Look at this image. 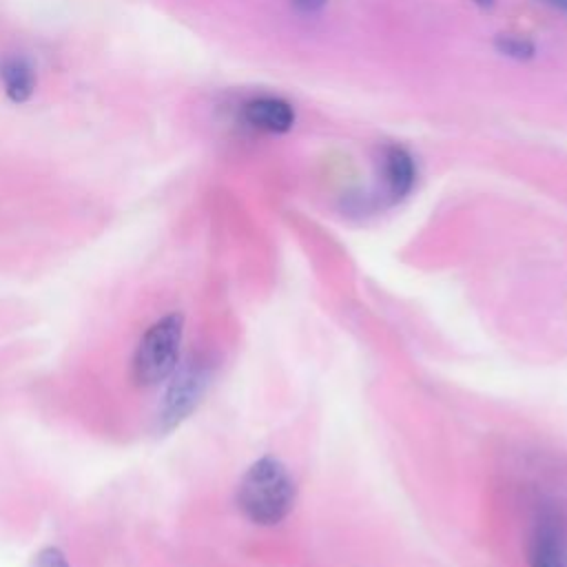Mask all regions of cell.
Here are the masks:
<instances>
[{
  "label": "cell",
  "instance_id": "9c48e42d",
  "mask_svg": "<svg viewBox=\"0 0 567 567\" xmlns=\"http://www.w3.org/2000/svg\"><path fill=\"white\" fill-rule=\"evenodd\" d=\"M33 567H71V565L62 549L44 547L33 556Z\"/></svg>",
  "mask_w": 567,
  "mask_h": 567
},
{
  "label": "cell",
  "instance_id": "6da1fadb",
  "mask_svg": "<svg viewBox=\"0 0 567 567\" xmlns=\"http://www.w3.org/2000/svg\"><path fill=\"white\" fill-rule=\"evenodd\" d=\"M297 485L277 456L257 458L239 478L235 503L246 520L259 527L279 525L295 507Z\"/></svg>",
  "mask_w": 567,
  "mask_h": 567
},
{
  "label": "cell",
  "instance_id": "277c9868",
  "mask_svg": "<svg viewBox=\"0 0 567 567\" xmlns=\"http://www.w3.org/2000/svg\"><path fill=\"white\" fill-rule=\"evenodd\" d=\"M529 567H567V509L543 503L532 520L527 538Z\"/></svg>",
  "mask_w": 567,
  "mask_h": 567
},
{
  "label": "cell",
  "instance_id": "3957f363",
  "mask_svg": "<svg viewBox=\"0 0 567 567\" xmlns=\"http://www.w3.org/2000/svg\"><path fill=\"white\" fill-rule=\"evenodd\" d=\"M208 383L210 368L206 361L188 359L186 363H179L177 370L168 377V385L157 410V427L162 432H171L184 423L202 403Z\"/></svg>",
  "mask_w": 567,
  "mask_h": 567
},
{
  "label": "cell",
  "instance_id": "ba28073f",
  "mask_svg": "<svg viewBox=\"0 0 567 567\" xmlns=\"http://www.w3.org/2000/svg\"><path fill=\"white\" fill-rule=\"evenodd\" d=\"M494 49L505 55L512 58L516 62H527L536 55V44L532 38L520 35V33H498L494 38Z\"/></svg>",
  "mask_w": 567,
  "mask_h": 567
},
{
  "label": "cell",
  "instance_id": "8992f818",
  "mask_svg": "<svg viewBox=\"0 0 567 567\" xmlns=\"http://www.w3.org/2000/svg\"><path fill=\"white\" fill-rule=\"evenodd\" d=\"M383 184L392 202L405 199L416 184V164L408 148L399 144H388L381 155Z\"/></svg>",
  "mask_w": 567,
  "mask_h": 567
},
{
  "label": "cell",
  "instance_id": "5b68a950",
  "mask_svg": "<svg viewBox=\"0 0 567 567\" xmlns=\"http://www.w3.org/2000/svg\"><path fill=\"white\" fill-rule=\"evenodd\" d=\"M241 117L248 126L275 135H284L295 126L297 113L292 104L277 95H259L244 104Z\"/></svg>",
  "mask_w": 567,
  "mask_h": 567
},
{
  "label": "cell",
  "instance_id": "8fae6325",
  "mask_svg": "<svg viewBox=\"0 0 567 567\" xmlns=\"http://www.w3.org/2000/svg\"><path fill=\"white\" fill-rule=\"evenodd\" d=\"M538 2H543V4L551 7V9L560 11V13H567V0H538Z\"/></svg>",
  "mask_w": 567,
  "mask_h": 567
},
{
  "label": "cell",
  "instance_id": "52a82bcc",
  "mask_svg": "<svg viewBox=\"0 0 567 567\" xmlns=\"http://www.w3.org/2000/svg\"><path fill=\"white\" fill-rule=\"evenodd\" d=\"M0 80L4 86V95L13 104H24L31 100L35 91V71L20 55H7L0 62Z\"/></svg>",
  "mask_w": 567,
  "mask_h": 567
},
{
  "label": "cell",
  "instance_id": "7c38bea8",
  "mask_svg": "<svg viewBox=\"0 0 567 567\" xmlns=\"http://www.w3.org/2000/svg\"><path fill=\"white\" fill-rule=\"evenodd\" d=\"M472 2H474V4H478L481 9H492L496 0H472Z\"/></svg>",
  "mask_w": 567,
  "mask_h": 567
},
{
  "label": "cell",
  "instance_id": "7a4b0ae2",
  "mask_svg": "<svg viewBox=\"0 0 567 567\" xmlns=\"http://www.w3.org/2000/svg\"><path fill=\"white\" fill-rule=\"evenodd\" d=\"M184 339V315L168 312L153 321L140 337L131 357V381L137 388H157L179 365Z\"/></svg>",
  "mask_w": 567,
  "mask_h": 567
},
{
  "label": "cell",
  "instance_id": "30bf717a",
  "mask_svg": "<svg viewBox=\"0 0 567 567\" xmlns=\"http://www.w3.org/2000/svg\"><path fill=\"white\" fill-rule=\"evenodd\" d=\"M290 4L301 13H317L328 4V0H290Z\"/></svg>",
  "mask_w": 567,
  "mask_h": 567
}]
</instances>
